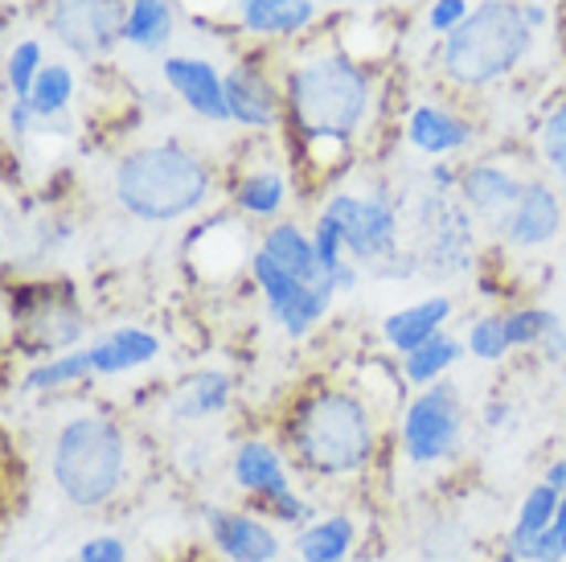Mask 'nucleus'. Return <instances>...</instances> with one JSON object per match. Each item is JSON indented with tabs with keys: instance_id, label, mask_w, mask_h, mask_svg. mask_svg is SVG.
<instances>
[{
	"instance_id": "nucleus-6",
	"label": "nucleus",
	"mask_w": 566,
	"mask_h": 562,
	"mask_svg": "<svg viewBox=\"0 0 566 562\" xmlns=\"http://www.w3.org/2000/svg\"><path fill=\"white\" fill-rule=\"evenodd\" d=\"M460 439H464V398L452 382H436L407 403L398 423V448L407 456V465H443L460 451Z\"/></svg>"
},
{
	"instance_id": "nucleus-33",
	"label": "nucleus",
	"mask_w": 566,
	"mask_h": 562,
	"mask_svg": "<svg viewBox=\"0 0 566 562\" xmlns=\"http://www.w3.org/2000/svg\"><path fill=\"white\" fill-rule=\"evenodd\" d=\"M538 148L542 160L551 165V173L566 185V98L558 107H551V115L538 127Z\"/></svg>"
},
{
	"instance_id": "nucleus-21",
	"label": "nucleus",
	"mask_w": 566,
	"mask_h": 562,
	"mask_svg": "<svg viewBox=\"0 0 566 562\" xmlns=\"http://www.w3.org/2000/svg\"><path fill=\"white\" fill-rule=\"evenodd\" d=\"M230 472H234V485H239L242 492H251L255 501L292 489L283 456L271 448V444H263V439H247V444L234 451V465H230Z\"/></svg>"
},
{
	"instance_id": "nucleus-38",
	"label": "nucleus",
	"mask_w": 566,
	"mask_h": 562,
	"mask_svg": "<svg viewBox=\"0 0 566 562\" xmlns=\"http://www.w3.org/2000/svg\"><path fill=\"white\" fill-rule=\"evenodd\" d=\"M177 4H185L193 17H206L210 13V21H218L222 13H234L239 17V0H177Z\"/></svg>"
},
{
	"instance_id": "nucleus-22",
	"label": "nucleus",
	"mask_w": 566,
	"mask_h": 562,
	"mask_svg": "<svg viewBox=\"0 0 566 562\" xmlns=\"http://www.w3.org/2000/svg\"><path fill=\"white\" fill-rule=\"evenodd\" d=\"M227 403L230 374H222V370H198V374L177 382V391L169 394V415L181 423H198L218 415V410H227Z\"/></svg>"
},
{
	"instance_id": "nucleus-37",
	"label": "nucleus",
	"mask_w": 566,
	"mask_h": 562,
	"mask_svg": "<svg viewBox=\"0 0 566 562\" xmlns=\"http://www.w3.org/2000/svg\"><path fill=\"white\" fill-rule=\"evenodd\" d=\"M33 124H42V119L29 107V98H13V103H9V132H13L17 140H25Z\"/></svg>"
},
{
	"instance_id": "nucleus-30",
	"label": "nucleus",
	"mask_w": 566,
	"mask_h": 562,
	"mask_svg": "<svg viewBox=\"0 0 566 562\" xmlns=\"http://www.w3.org/2000/svg\"><path fill=\"white\" fill-rule=\"evenodd\" d=\"M45 71V54H42V42L38 38H25V42H17L4 58V83L13 91V98H29L33 95V83H38V74Z\"/></svg>"
},
{
	"instance_id": "nucleus-20",
	"label": "nucleus",
	"mask_w": 566,
	"mask_h": 562,
	"mask_svg": "<svg viewBox=\"0 0 566 562\" xmlns=\"http://www.w3.org/2000/svg\"><path fill=\"white\" fill-rule=\"evenodd\" d=\"M316 0H239V21L259 38H292L316 21Z\"/></svg>"
},
{
	"instance_id": "nucleus-9",
	"label": "nucleus",
	"mask_w": 566,
	"mask_h": 562,
	"mask_svg": "<svg viewBox=\"0 0 566 562\" xmlns=\"http://www.w3.org/2000/svg\"><path fill=\"white\" fill-rule=\"evenodd\" d=\"M251 280L268 300V312L275 316L287 337H308L312 329L321 324V316L328 312V304L337 300L333 292H321V288H308L304 280L287 275L283 268H275L268 254L255 251L251 254Z\"/></svg>"
},
{
	"instance_id": "nucleus-32",
	"label": "nucleus",
	"mask_w": 566,
	"mask_h": 562,
	"mask_svg": "<svg viewBox=\"0 0 566 562\" xmlns=\"http://www.w3.org/2000/svg\"><path fill=\"white\" fill-rule=\"evenodd\" d=\"M468 353L476 362H501L505 353H513L510 337H505V316L493 312V316H481V321L468 324V337H464Z\"/></svg>"
},
{
	"instance_id": "nucleus-16",
	"label": "nucleus",
	"mask_w": 566,
	"mask_h": 562,
	"mask_svg": "<svg viewBox=\"0 0 566 562\" xmlns=\"http://www.w3.org/2000/svg\"><path fill=\"white\" fill-rule=\"evenodd\" d=\"M472 124L464 115H455L452 107H439V103H415L411 115H407V144L419 148L423 156H448L460 153L472 144Z\"/></svg>"
},
{
	"instance_id": "nucleus-4",
	"label": "nucleus",
	"mask_w": 566,
	"mask_h": 562,
	"mask_svg": "<svg viewBox=\"0 0 566 562\" xmlns=\"http://www.w3.org/2000/svg\"><path fill=\"white\" fill-rule=\"evenodd\" d=\"M534 45L522 0H481L452 38H443L439 71L460 91H484L522 66Z\"/></svg>"
},
{
	"instance_id": "nucleus-24",
	"label": "nucleus",
	"mask_w": 566,
	"mask_h": 562,
	"mask_svg": "<svg viewBox=\"0 0 566 562\" xmlns=\"http://www.w3.org/2000/svg\"><path fill=\"white\" fill-rule=\"evenodd\" d=\"M177 29V9L172 0H128V17H124V42L156 54L172 42Z\"/></svg>"
},
{
	"instance_id": "nucleus-27",
	"label": "nucleus",
	"mask_w": 566,
	"mask_h": 562,
	"mask_svg": "<svg viewBox=\"0 0 566 562\" xmlns=\"http://www.w3.org/2000/svg\"><path fill=\"white\" fill-rule=\"evenodd\" d=\"M95 374V366H91V353L86 350H66L57 353V357H45V362H38V366L25 370V378H21V391H66V386H74V382H83Z\"/></svg>"
},
{
	"instance_id": "nucleus-41",
	"label": "nucleus",
	"mask_w": 566,
	"mask_h": 562,
	"mask_svg": "<svg viewBox=\"0 0 566 562\" xmlns=\"http://www.w3.org/2000/svg\"><path fill=\"white\" fill-rule=\"evenodd\" d=\"M546 485H554L558 492H566V456H563V460H554V465L546 468Z\"/></svg>"
},
{
	"instance_id": "nucleus-35",
	"label": "nucleus",
	"mask_w": 566,
	"mask_h": 562,
	"mask_svg": "<svg viewBox=\"0 0 566 562\" xmlns=\"http://www.w3.org/2000/svg\"><path fill=\"white\" fill-rule=\"evenodd\" d=\"M468 17H472V4H468V0H431V4H427V29L439 33V38H452Z\"/></svg>"
},
{
	"instance_id": "nucleus-8",
	"label": "nucleus",
	"mask_w": 566,
	"mask_h": 562,
	"mask_svg": "<svg viewBox=\"0 0 566 562\" xmlns=\"http://www.w3.org/2000/svg\"><path fill=\"white\" fill-rule=\"evenodd\" d=\"M124 17L128 0H50L45 29L78 58L112 54L115 42H124Z\"/></svg>"
},
{
	"instance_id": "nucleus-36",
	"label": "nucleus",
	"mask_w": 566,
	"mask_h": 562,
	"mask_svg": "<svg viewBox=\"0 0 566 562\" xmlns=\"http://www.w3.org/2000/svg\"><path fill=\"white\" fill-rule=\"evenodd\" d=\"M78 562H128V547H124V538L99 534L78 547Z\"/></svg>"
},
{
	"instance_id": "nucleus-17",
	"label": "nucleus",
	"mask_w": 566,
	"mask_h": 562,
	"mask_svg": "<svg viewBox=\"0 0 566 562\" xmlns=\"http://www.w3.org/2000/svg\"><path fill=\"white\" fill-rule=\"evenodd\" d=\"M452 316V300L448 295H423L407 309L390 312L382 321V341L398 357H407L411 350H419L423 341H431L436 333H443V324Z\"/></svg>"
},
{
	"instance_id": "nucleus-28",
	"label": "nucleus",
	"mask_w": 566,
	"mask_h": 562,
	"mask_svg": "<svg viewBox=\"0 0 566 562\" xmlns=\"http://www.w3.org/2000/svg\"><path fill=\"white\" fill-rule=\"evenodd\" d=\"M283 201H287V181L280 169H255L234 185V206L251 218H275L283 210Z\"/></svg>"
},
{
	"instance_id": "nucleus-13",
	"label": "nucleus",
	"mask_w": 566,
	"mask_h": 562,
	"mask_svg": "<svg viewBox=\"0 0 566 562\" xmlns=\"http://www.w3.org/2000/svg\"><path fill=\"white\" fill-rule=\"evenodd\" d=\"M227 103L230 119L242 127H255V132H268V127L280 124L283 107H287L280 86L271 83V74L255 62H239L227 71Z\"/></svg>"
},
{
	"instance_id": "nucleus-12",
	"label": "nucleus",
	"mask_w": 566,
	"mask_h": 562,
	"mask_svg": "<svg viewBox=\"0 0 566 562\" xmlns=\"http://www.w3.org/2000/svg\"><path fill=\"white\" fill-rule=\"evenodd\" d=\"M558 230H563V206H558V194L542 181H525L517 206L496 222V235L522 251H538L554 242Z\"/></svg>"
},
{
	"instance_id": "nucleus-18",
	"label": "nucleus",
	"mask_w": 566,
	"mask_h": 562,
	"mask_svg": "<svg viewBox=\"0 0 566 562\" xmlns=\"http://www.w3.org/2000/svg\"><path fill=\"white\" fill-rule=\"evenodd\" d=\"M522 189H525L522 177H513L510 169L489 165V160L460 173V197H464V206L472 214H481V218H493V222H501L517 206Z\"/></svg>"
},
{
	"instance_id": "nucleus-46",
	"label": "nucleus",
	"mask_w": 566,
	"mask_h": 562,
	"mask_svg": "<svg viewBox=\"0 0 566 562\" xmlns=\"http://www.w3.org/2000/svg\"><path fill=\"white\" fill-rule=\"evenodd\" d=\"M74 562H78V559H74Z\"/></svg>"
},
{
	"instance_id": "nucleus-14",
	"label": "nucleus",
	"mask_w": 566,
	"mask_h": 562,
	"mask_svg": "<svg viewBox=\"0 0 566 562\" xmlns=\"http://www.w3.org/2000/svg\"><path fill=\"white\" fill-rule=\"evenodd\" d=\"M210 542L230 562H275L280 559V534L263 518L251 513H227V509H206Z\"/></svg>"
},
{
	"instance_id": "nucleus-15",
	"label": "nucleus",
	"mask_w": 566,
	"mask_h": 562,
	"mask_svg": "<svg viewBox=\"0 0 566 562\" xmlns=\"http://www.w3.org/2000/svg\"><path fill=\"white\" fill-rule=\"evenodd\" d=\"M259 251L268 254L275 268L287 271V275L304 280L308 288H321V292L337 295V283L328 280V271L321 268L316 242H312V235H304L296 222H275L271 230H263V242H259Z\"/></svg>"
},
{
	"instance_id": "nucleus-1",
	"label": "nucleus",
	"mask_w": 566,
	"mask_h": 562,
	"mask_svg": "<svg viewBox=\"0 0 566 562\" xmlns=\"http://www.w3.org/2000/svg\"><path fill=\"white\" fill-rule=\"evenodd\" d=\"M374 83L369 71L357 62L349 50H328L312 54L300 66L287 71V119L296 127V136L308 144V160L321 148H345L357 136V127L366 124Z\"/></svg>"
},
{
	"instance_id": "nucleus-3",
	"label": "nucleus",
	"mask_w": 566,
	"mask_h": 562,
	"mask_svg": "<svg viewBox=\"0 0 566 562\" xmlns=\"http://www.w3.org/2000/svg\"><path fill=\"white\" fill-rule=\"evenodd\" d=\"M210 189V165L177 140L144 144L115 169V201L140 222H177L201 210Z\"/></svg>"
},
{
	"instance_id": "nucleus-25",
	"label": "nucleus",
	"mask_w": 566,
	"mask_h": 562,
	"mask_svg": "<svg viewBox=\"0 0 566 562\" xmlns=\"http://www.w3.org/2000/svg\"><path fill=\"white\" fill-rule=\"evenodd\" d=\"M354 542H357L354 518L333 513V518H321L300 530L296 559L300 562H345L349 559V550H354Z\"/></svg>"
},
{
	"instance_id": "nucleus-26",
	"label": "nucleus",
	"mask_w": 566,
	"mask_h": 562,
	"mask_svg": "<svg viewBox=\"0 0 566 562\" xmlns=\"http://www.w3.org/2000/svg\"><path fill=\"white\" fill-rule=\"evenodd\" d=\"M468 353V345L460 337H452V333H436L431 341H423L419 350H411L407 357H402V378L411 382V386H436V382H443V374L460 362Z\"/></svg>"
},
{
	"instance_id": "nucleus-7",
	"label": "nucleus",
	"mask_w": 566,
	"mask_h": 562,
	"mask_svg": "<svg viewBox=\"0 0 566 562\" xmlns=\"http://www.w3.org/2000/svg\"><path fill=\"white\" fill-rule=\"evenodd\" d=\"M321 214L337 222L345 254L354 263H390L398 254V210L386 194H333Z\"/></svg>"
},
{
	"instance_id": "nucleus-45",
	"label": "nucleus",
	"mask_w": 566,
	"mask_h": 562,
	"mask_svg": "<svg viewBox=\"0 0 566 562\" xmlns=\"http://www.w3.org/2000/svg\"><path fill=\"white\" fill-rule=\"evenodd\" d=\"M493 562H525V559H517V554H513V550H501V554H496Z\"/></svg>"
},
{
	"instance_id": "nucleus-5",
	"label": "nucleus",
	"mask_w": 566,
	"mask_h": 562,
	"mask_svg": "<svg viewBox=\"0 0 566 562\" xmlns=\"http://www.w3.org/2000/svg\"><path fill=\"white\" fill-rule=\"evenodd\" d=\"M50 477L71 506H107L128 477V439L119 423L103 415H74L71 423H62L50 451Z\"/></svg>"
},
{
	"instance_id": "nucleus-2",
	"label": "nucleus",
	"mask_w": 566,
	"mask_h": 562,
	"mask_svg": "<svg viewBox=\"0 0 566 562\" xmlns=\"http://www.w3.org/2000/svg\"><path fill=\"white\" fill-rule=\"evenodd\" d=\"M287 444L312 477H354L374 460L378 427L369 407L349 391H316L300 398L287 423Z\"/></svg>"
},
{
	"instance_id": "nucleus-31",
	"label": "nucleus",
	"mask_w": 566,
	"mask_h": 562,
	"mask_svg": "<svg viewBox=\"0 0 566 562\" xmlns=\"http://www.w3.org/2000/svg\"><path fill=\"white\" fill-rule=\"evenodd\" d=\"M501 316H505V337H510L513 350H530V345H542V341L551 337L554 324H558V316H554L551 309H542V304L501 312Z\"/></svg>"
},
{
	"instance_id": "nucleus-34",
	"label": "nucleus",
	"mask_w": 566,
	"mask_h": 562,
	"mask_svg": "<svg viewBox=\"0 0 566 562\" xmlns=\"http://www.w3.org/2000/svg\"><path fill=\"white\" fill-rule=\"evenodd\" d=\"M259 509H263L271 521H280V525H300V530L316 521V509H312V501H308V497H300L296 489L275 492V497H263V501H259Z\"/></svg>"
},
{
	"instance_id": "nucleus-19",
	"label": "nucleus",
	"mask_w": 566,
	"mask_h": 562,
	"mask_svg": "<svg viewBox=\"0 0 566 562\" xmlns=\"http://www.w3.org/2000/svg\"><path fill=\"white\" fill-rule=\"evenodd\" d=\"M91 353V366L99 378H115V374H128V370H140L148 366L156 353H160V337L148 333V329H112V333H103L95 345H86Z\"/></svg>"
},
{
	"instance_id": "nucleus-44",
	"label": "nucleus",
	"mask_w": 566,
	"mask_h": 562,
	"mask_svg": "<svg viewBox=\"0 0 566 562\" xmlns=\"http://www.w3.org/2000/svg\"><path fill=\"white\" fill-rule=\"evenodd\" d=\"M554 538H558V542H563V550H566V492H563V506H558V518H554Z\"/></svg>"
},
{
	"instance_id": "nucleus-11",
	"label": "nucleus",
	"mask_w": 566,
	"mask_h": 562,
	"mask_svg": "<svg viewBox=\"0 0 566 562\" xmlns=\"http://www.w3.org/2000/svg\"><path fill=\"white\" fill-rule=\"evenodd\" d=\"M165 83L177 98H181L185 107L201 119H210V124H227L230 119V103H227V74H218L213 62L206 58H193V54H172L165 58Z\"/></svg>"
},
{
	"instance_id": "nucleus-42",
	"label": "nucleus",
	"mask_w": 566,
	"mask_h": 562,
	"mask_svg": "<svg viewBox=\"0 0 566 562\" xmlns=\"http://www.w3.org/2000/svg\"><path fill=\"white\" fill-rule=\"evenodd\" d=\"M505 419H510V407H505V403H489V407H484V423H489V427H501Z\"/></svg>"
},
{
	"instance_id": "nucleus-29",
	"label": "nucleus",
	"mask_w": 566,
	"mask_h": 562,
	"mask_svg": "<svg viewBox=\"0 0 566 562\" xmlns=\"http://www.w3.org/2000/svg\"><path fill=\"white\" fill-rule=\"evenodd\" d=\"M71 98H74V71L62 66V62H45V71L33 83L29 107L38 112V119H54V115H62L71 107Z\"/></svg>"
},
{
	"instance_id": "nucleus-10",
	"label": "nucleus",
	"mask_w": 566,
	"mask_h": 562,
	"mask_svg": "<svg viewBox=\"0 0 566 562\" xmlns=\"http://www.w3.org/2000/svg\"><path fill=\"white\" fill-rule=\"evenodd\" d=\"M9 309L21 321V333H29V350L33 353H57L74 345L83 337V309L74 295H62V300H50L45 288H38V300H21L17 292H9Z\"/></svg>"
},
{
	"instance_id": "nucleus-39",
	"label": "nucleus",
	"mask_w": 566,
	"mask_h": 562,
	"mask_svg": "<svg viewBox=\"0 0 566 562\" xmlns=\"http://www.w3.org/2000/svg\"><path fill=\"white\" fill-rule=\"evenodd\" d=\"M427 185H431V189H436V194H460V173L452 169V165H443V160H439V165H431V173H427Z\"/></svg>"
},
{
	"instance_id": "nucleus-43",
	"label": "nucleus",
	"mask_w": 566,
	"mask_h": 562,
	"mask_svg": "<svg viewBox=\"0 0 566 562\" xmlns=\"http://www.w3.org/2000/svg\"><path fill=\"white\" fill-rule=\"evenodd\" d=\"M522 9H525V21H530V29H542V25H546V9H542V4L525 0Z\"/></svg>"
},
{
	"instance_id": "nucleus-40",
	"label": "nucleus",
	"mask_w": 566,
	"mask_h": 562,
	"mask_svg": "<svg viewBox=\"0 0 566 562\" xmlns=\"http://www.w3.org/2000/svg\"><path fill=\"white\" fill-rule=\"evenodd\" d=\"M538 350L546 353V357H551V362H558V357H566V329H563V321L554 324V329H551V337L542 341Z\"/></svg>"
},
{
	"instance_id": "nucleus-23",
	"label": "nucleus",
	"mask_w": 566,
	"mask_h": 562,
	"mask_svg": "<svg viewBox=\"0 0 566 562\" xmlns=\"http://www.w3.org/2000/svg\"><path fill=\"white\" fill-rule=\"evenodd\" d=\"M558 506H563V492L554 489V485H534V489L522 497V509H517V521H513L510 538H505V550H513L517 559L530 562V554H534V547L542 542V534L554 525V518H558Z\"/></svg>"
}]
</instances>
